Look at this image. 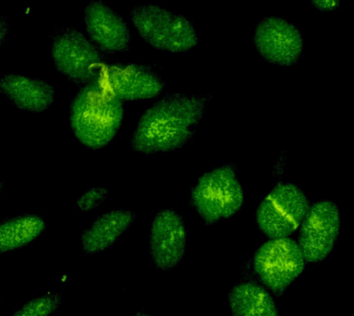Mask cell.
Segmentation results:
<instances>
[{"label":"cell","mask_w":354,"mask_h":316,"mask_svg":"<svg viewBox=\"0 0 354 316\" xmlns=\"http://www.w3.org/2000/svg\"><path fill=\"white\" fill-rule=\"evenodd\" d=\"M109 191L104 187H93L86 191L77 202V207L83 213L96 210L104 204Z\"/></svg>","instance_id":"18"},{"label":"cell","mask_w":354,"mask_h":316,"mask_svg":"<svg viewBox=\"0 0 354 316\" xmlns=\"http://www.w3.org/2000/svg\"><path fill=\"white\" fill-rule=\"evenodd\" d=\"M133 316H152V315H149V313L143 312V310H140V312L135 313L134 315H133Z\"/></svg>","instance_id":"21"},{"label":"cell","mask_w":354,"mask_h":316,"mask_svg":"<svg viewBox=\"0 0 354 316\" xmlns=\"http://www.w3.org/2000/svg\"><path fill=\"white\" fill-rule=\"evenodd\" d=\"M2 188H3V183L1 182H0V191H2Z\"/></svg>","instance_id":"22"},{"label":"cell","mask_w":354,"mask_h":316,"mask_svg":"<svg viewBox=\"0 0 354 316\" xmlns=\"http://www.w3.org/2000/svg\"><path fill=\"white\" fill-rule=\"evenodd\" d=\"M94 82L123 103L155 98L166 85L154 67L135 63L105 64Z\"/></svg>","instance_id":"8"},{"label":"cell","mask_w":354,"mask_h":316,"mask_svg":"<svg viewBox=\"0 0 354 316\" xmlns=\"http://www.w3.org/2000/svg\"><path fill=\"white\" fill-rule=\"evenodd\" d=\"M62 304L60 294H47L22 305L10 316H51Z\"/></svg>","instance_id":"17"},{"label":"cell","mask_w":354,"mask_h":316,"mask_svg":"<svg viewBox=\"0 0 354 316\" xmlns=\"http://www.w3.org/2000/svg\"><path fill=\"white\" fill-rule=\"evenodd\" d=\"M130 18L138 35L159 51L184 53L198 44V35L187 17L152 4L135 6Z\"/></svg>","instance_id":"3"},{"label":"cell","mask_w":354,"mask_h":316,"mask_svg":"<svg viewBox=\"0 0 354 316\" xmlns=\"http://www.w3.org/2000/svg\"><path fill=\"white\" fill-rule=\"evenodd\" d=\"M306 263L297 241L289 237L270 238L254 256V273L276 295L283 293L303 274Z\"/></svg>","instance_id":"7"},{"label":"cell","mask_w":354,"mask_h":316,"mask_svg":"<svg viewBox=\"0 0 354 316\" xmlns=\"http://www.w3.org/2000/svg\"><path fill=\"white\" fill-rule=\"evenodd\" d=\"M86 30L91 41L102 52L118 54L129 51L132 36L123 17L102 0H93L83 12Z\"/></svg>","instance_id":"12"},{"label":"cell","mask_w":354,"mask_h":316,"mask_svg":"<svg viewBox=\"0 0 354 316\" xmlns=\"http://www.w3.org/2000/svg\"><path fill=\"white\" fill-rule=\"evenodd\" d=\"M191 202L202 220L209 225L239 212L245 194L234 166H218L202 175L191 190Z\"/></svg>","instance_id":"4"},{"label":"cell","mask_w":354,"mask_h":316,"mask_svg":"<svg viewBox=\"0 0 354 316\" xmlns=\"http://www.w3.org/2000/svg\"><path fill=\"white\" fill-rule=\"evenodd\" d=\"M0 94L14 107L30 112H44L53 107L54 86L25 75L10 73L0 78Z\"/></svg>","instance_id":"13"},{"label":"cell","mask_w":354,"mask_h":316,"mask_svg":"<svg viewBox=\"0 0 354 316\" xmlns=\"http://www.w3.org/2000/svg\"><path fill=\"white\" fill-rule=\"evenodd\" d=\"M228 301L232 316H279L273 297L259 283H237L230 291Z\"/></svg>","instance_id":"15"},{"label":"cell","mask_w":354,"mask_h":316,"mask_svg":"<svg viewBox=\"0 0 354 316\" xmlns=\"http://www.w3.org/2000/svg\"><path fill=\"white\" fill-rule=\"evenodd\" d=\"M340 213L333 202L323 200L310 205L300 225L298 245L306 262L319 263L333 251L339 234Z\"/></svg>","instance_id":"9"},{"label":"cell","mask_w":354,"mask_h":316,"mask_svg":"<svg viewBox=\"0 0 354 316\" xmlns=\"http://www.w3.org/2000/svg\"><path fill=\"white\" fill-rule=\"evenodd\" d=\"M46 224L40 216L26 213L0 223V254L21 248L40 237Z\"/></svg>","instance_id":"16"},{"label":"cell","mask_w":354,"mask_h":316,"mask_svg":"<svg viewBox=\"0 0 354 316\" xmlns=\"http://www.w3.org/2000/svg\"><path fill=\"white\" fill-rule=\"evenodd\" d=\"M309 207L308 199L298 186L279 183L257 208V226L268 238H288L299 229Z\"/></svg>","instance_id":"6"},{"label":"cell","mask_w":354,"mask_h":316,"mask_svg":"<svg viewBox=\"0 0 354 316\" xmlns=\"http://www.w3.org/2000/svg\"><path fill=\"white\" fill-rule=\"evenodd\" d=\"M51 57L57 71L77 85L93 82L105 65L101 50L75 28L53 33Z\"/></svg>","instance_id":"5"},{"label":"cell","mask_w":354,"mask_h":316,"mask_svg":"<svg viewBox=\"0 0 354 316\" xmlns=\"http://www.w3.org/2000/svg\"><path fill=\"white\" fill-rule=\"evenodd\" d=\"M69 118L72 132L83 146L102 148L120 130L124 103L93 80L82 85L72 99Z\"/></svg>","instance_id":"2"},{"label":"cell","mask_w":354,"mask_h":316,"mask_svg":"<svg viewBox=\"0 0 354 316\" xmlns=\"http://www.w3.org/2000/svg\"><path fill=\"white\" fill-rule=\"evenodd\" d=\"M8 32H10V26L7 21L0 16V47L7 41Z\"/></svg>","instance_id":"20"},{"label":"cell","mask_w":354,"mask_h":316,"mask_svg":"<svg viewBox=\"0 0 354 316\" xmlns=\"http://www.w3.org/2000/svg\"><path fill=\"white\" fill-rule=\"evenodd\" d=\"M253 42L257 53L266 61L279 67L295 65L304 52L300 29L279 17H268L257 24Z\"/></svg>","instance_id":"10"},{"label":"cell","mask_w":354,"mask_h":316,"mask_svg":"<svg viewBox=\"0 0 354 316\" xmlns=\"http://www.w3.org/2000/svg\"><path fill=\"white\" fill-rule=\"evenodd\" d=\"M136 218V213L127 209H115L100 216L82 233L83 254H96L109 248L129 230Z\"/></svg>","instance_id":"14"},{"label":"cell","mask_w":354,"mask_h":316,"mask_svg":"<svg viewBox=\"0 0 354 316\" xmlns=\"http://www.w3.org/2000/svg\"><path fill=\"white\" fill-rule=\"evenodd\" d=\"M313 7L321 11H333L339 10L342 5V0H310Z\"/></svg>","instance_id":"19"},{"label":"cell","mask_w":354,"mask_h":316,"mask_svg":"<svg viewBox=\"0 0 354 316\" xmlns=\"http://www.w3.org/2000/svg\"><path fill=\"white\" fill-rule=\"evenodd\" d=\"M187 234L184 219L176 210L158 211L149 229V252L160 270L176 267L187 251Z\"/></svg>","instance_id":"11"},{"label":"cell","mask_w":354,"mask_h":316,"mask_svg":"<svg viewBox=\"0 0 354 316\" xmlns=\"http://www.w3.org/2000/svg\"><path fill=\"white\" fill-rule=\"evenodd\" d=\"M209 101L206 96L183 93L158 100L138 121L130 141L132 151L151 155L181 148L195 134Z\"/></svg>","instance_id":"1"}]
</instances>
